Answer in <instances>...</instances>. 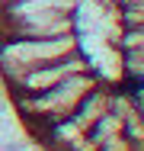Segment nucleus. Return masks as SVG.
I'll list each match as a JSON object with an SVG mask.
<instances>
[{
  "instance_id": "obj_1",
  "label": "nucleus",
  "mask_w": 144,
  "mask_h": 151,
  "mask_svg": "<svg viewBox=\"0 0 144 151\" xmlns=\"http://www.w3.org/2000/svg\"><path fill=\"white\" fill-rule=\"evenodd\" d=\"M0 87L38 151H144V0H0Z\"/></svg>"
}]
</instances>
